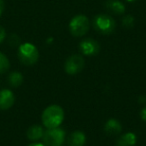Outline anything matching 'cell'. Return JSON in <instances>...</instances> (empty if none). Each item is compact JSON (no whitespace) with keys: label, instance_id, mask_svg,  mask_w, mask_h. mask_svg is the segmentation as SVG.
<instances>
[{"label":"cell","instance_id":"14","mask_svg":"<svg viewBox=\"0 0 146 146\" xmlns=\"http://www.w3.org/2000/svg\"><path fill=\"white\" fill-rule=\"evenodd\" d=\"M8 82L12 87H18L21 84L23 83V75L20 72H17V71H14V72H11L8 75Z\"/></svg>","mask_w":146,"mask_h":146},{"label":"cell","instance_id":"16","mask_svg":"<svg viewBox=\"0 0 146 146\" xmlns=\"http://www.w3.org/2000/svg\"><path fill=\"white\" fill-rule=\"evenodd\" d=\"M122 25L126 28H132L134 25V17L131 15H125L122 19Z\"/></svg>","mask_w":146,"mask_h":146},{"label":"cell","instance_id":"7","mask_svg":"<svg viewBox=\"0 0 146 146\" xmlns=\"http://www.w3.org/2000/svg\"><path fill=\"white\" fill-rule=\"evenodd\" d=\"M79 49L83 54L87 56L96 55L100 51V45L96 40L92 38H85L80 42Z\"/></svg>","mask_w":146,"mask_h":146},{"label":"cell","instance_id":"12","mask_svg":"<svg viewBox=\"0 0 146 146\" xmlns=\"http://www.w3.org/2000/svg\"><path fill=\"white\" fill-rule=\"evenodd\" d=\"M43 134H44V130H43L42 126L37 125V124L30 126L27 129L26 132L27 137L31 141H38V140H40L43 137Z\"/></svg>","mask_w":146,"mask_h":146},{"label":"cell","instance_id":"2","mask_svg":"<svg viewBox=\"0 0 146 146\" xmlns=\"http://www.w3.org/2000/svg\"><path fill=\"white\" fill-rule=\"evenodd\" d=\"M18 58L20 62L27 66L33 65L38 61L39 52L36 46L31 43H23L19 46Z\"/></svg>","mask_w":146,"mask_h":146},{"label":"cell","instance_id":"11","mask_svg":"<svg viewBox=\"0 0 146 146\" xmlns=\"http://www.w3.org/2000/svg\"><path fill=\"white\" fill-rule=\"evenodd\" d=\"M122 130V125L117 119L111 118L109 119L104 125V131L106 132V134L108 135H117L121 132Z\"/></svg>","mask_w":146,"mask_h":146},{"label":"cell","instance_id":"9","mask_svg":"<svg viewBox=\"0 0 146 146\" xmlns=\"http://www.w3.org/2000/svg\"><path fill=\"white\" fill-rule=\"evenodd\" d=\"M86 142L85 134L83 132L76 130L69 134L67 138V144L68 146H84Z\"/></svg>","mask_w":146,"mask_h":146},{"label":"cell","instance_id":"19","mask_svg":"<svg viewBox=\"0 0 146 146\" xmlns=\"http://www.w3.org/2000/svg\"><path fill=\"white\" fill-rule=\"evenodd\" d=\"M140 117H141V119L143 120V121L146 122V107H144L143 109L141 110V112H140Z\"/></svg>","mask_w":146,"mask_h":146},{"label":"cell","instance_id":"6","mask_svg":"<svg viewBox=\"0 0 146 146\" xmlns=\"http://www.w3.org/2000/svg\"><path fill=\"white\" fill-rule=\"evenodd\" d=\"M84 59L81 55L74 54L66 59L64 63V70L69 75L77 74L83 69L84 67Z\"/></svg>","mask_w":146,"mask_h":146},{"label":"cell","instance_id":"4","mask_svg":"<svg viewBox=\"0 0 146 146\" xmlns=\"http://www.w3.org/2000/svg\"><path fill=\"white\" fill-rule=\"evenodd\" d=\"M90 28L89 19L85 15L78 14L74 16L69 22V31L73 36L81 37L88 32Z\"/></svg>","mask_w":146,"mask_h":146},{"label":"cell","instance_id":"20","mask_svg":"<svg viewBox=\"0 0 146 146\" xmlns=\"http://www.w3.org/2000/svg\"><path fill=\"white\" fill-rule=\"evenodd\" d=\"M5 8V3H4V0H0V16L2 15L3 11H4Z\"/></svg>","mask_w":146,"mask_h":146},{"label":"cell","instance_id":"21","mask_svg":"<svg viewBox=\"0 0 146 146\" xmlns=\"http://www.w3.org/2000/svg\"><path fill=\"white\" fill-rule=\"evenodd\" d=\"M28 146H45V144L39 143V142H34V143H31V144H29Z\"/></svg>","mask_w":146,"mask_h":146},{"label":"cell","instance_id":"22","mask_svg":"<svg viewBox=\"0 0 146 146\" xmlns=\"http://www.w3.org/2000/svg\"><path fill=\"white\" fill-rule=\"evenodd\" d=\"M126 1H128V2H134V1H136V0H126Z\"/></svg>","mask_w":146,"mask_h":146},{"label":"cell","instance_id":"1","mask_svg":"<svg viewBox=\"0 0 146 146\" xmlns=\"http://www.w3.org/2000/svg\"><path fill=\"white\" fill-rule=\"evenodd\" d=\"M43 125L47 128L58 127L64 119V111L59 105H49L44 109L42 113Z\"/></svg>","mask_w":146,"mask_h":146},{"label":"cell","instance_id":"8","mask_svg":"<svg viewBox=\"0 0 146 146\" xmlns=\"http://www.w3.org/2000/svg\"><path fill=\"white\" fill-rule=\"evenodd\" d=\"M15 102V95L11 90H0V109L7 110L13 106Z\"/></svg>","mask_w":146,"mask_h":146},{"label":"cell","instance_id":"10","mask_svg":"<svg viewBox=\"0 0 146 146\" xmlns=\"http://www.w3.org/2000/svg\"><path fill=\"white\" fill-rule=\"evenodd\" d=\"M104 6L108 11L116 15H121L125 12V6L119 0H106Z\"/></svg>","mask_w":146,"mask_h":146},{"label":"cell","instance_id":"3","mask_svg":"<svg viewBox=\"0 0 146 146\" xmlns=\"http://www.w3.org/2000/svg\"><path fill=\"white\" fill-rule=\"evenodd\" d=\"M92 25L97 32L103 35H109L115 30L116 22L110 15L98 14L93 18Z\"/></svg>","mask_w":146,"mask_h":146},{"label":"cell","instance_id":"23","mask_svg":"<svg viewBox=\"0 0 146 146\" xmlns=\"http://www.w3.org/2000/svg\"><path fill=\"white\" fill-rule=\"evenodd\" d=\"M60 146H61V145H60Z\"/></svg>","mask_w":146,"mask_h":146},{"label":"cell","instance_id":"13","mask_svg":"<svg viewBox=\"0 0 146 146\" xmlns=\"http://www.w3.org/2000/svg\"><path fill=\"white\" fill-rule=\"evenodd\" d=\"M135 144L136 135L132 132H127L118 138L115 146H135Z\"/></svg>","mask_w":146,"mask_h":146},{"label":"cell","instance_id":"18","mask_svg":"<svg viewBox=\"0 0 146 146\" xmlns=\"http://www.w3.org/2000/svg\"><path fill=\"white\" fill-rule=\"evenodd\" d=\"M5 38H6V31L0 25V44L5 40Z\"/></svg>","mask_w":146,"mask_h":146},{"label":"cell","instance_id":"15","mask_svg":"<svg viewBox=\"0 0 146 146\" xmlns=\"http://www.w3.org/2000/svg\"><path fill=\"white\" fill-rule=\"evenodd\" d=\"M10 67V62L6 55L0 52V74L5 73Z\"/></svg>","mask_w":146,"mask_h":146},{"label":"cell","instance_id":"5","mask_svg":"<svg viewBox=\"0 0 146 146\" xmlns=\"http://www.w3.org/2000/svg\"><path fill=\"white\" fill-rule=\"evenodd\" d=\"M45 146H60L65 140V131L62 128H48L43 134Z\"/></svg>","mask_w":146,"mask_h":146},{"label":"cell","instance_id":"17","mask_svg":"<svg viewBox=\"0 0 146 146\" xmlns=\"http://www.w3.org/2000/svg\"><path fill=\"white\" fill-rule=\"evenodd\" d=\"M8 41L11 46H16V45H18L19 42H20V39H19V37L17 36L16 34H11L10 36H9Z\"/></svg>","mask_w":146,"mask_h":146}]
</instances>
